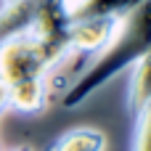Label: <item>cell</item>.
<instances>
[{
	"label": "cell",
	"instance_id": "8",
	"mask_svg": "<svg viewBox=\"0 0 151 151\" xmlns=\"http://www.w3.org/2000/svg\"><path fill=\"white\" fill-rule=\"evenodd\" d=\"M138 135H135V151H151V98L143 106V111L135 117Z\"/></svg>",
	"mask_w": 151,
	"mask_h": 151
},
{
	"label": "cell",
	"instance_id": "11",
	"mask_svg": "<svg viewBox=\"0 0 151 151\" xmlns=\"http://www.w3.org/2000/svg\"><path fill=\"white\" fill-rule=\"evenodd\" d=\"M0 151H3V149H0Z\"/></svg>",
	"mask_w": 151,
	"mask_h": 151
},
{
	"label": "cell",
	"instance_id": "6",
	"mask_svg": "<svg viewBox=\"0 0 151 151\" xmlns=\"http://www.w3.org/2000/svg\"><path fill=\"white\" fill-rule=\"evenodd\" d=\"M133 66L135 69H133L130 90H127V111L135 119L143 111V106L149 104V98H151V50L146 56H141Z\"/></svg>",
	"mask_w": 151,
	"mask_h": 151
},
{
	"label": "cell",
	"instance_id": "10",
	"mask_svg": "<svg viewBox=\"0 0 151 151\" xmlns=\"http://www.w3.org/2000/svg\"><path fill=\"white\" fill-rule=\"evenodd\" d=\"M11 151H29V149H24V146H19V149H11Z\"/></svg>",
	"mask_w": 151,
	"mask_h": 151
},
{
	"label": "cell",
	"instance_id": "3",
	"mask_svg": "<svg viewBox=\"0 0 151 151\" xmlns=\"http://www.w3.org/2000/svg\"><path fill=\"white\" fill-rule=\"evenodd\" d=\"M122 19L125 16L98 13V16H88V19L69 24V53H77L85 58L101 56L114 42V37L122 27Z\"/></svg>",
	"mask_w": 151,
	"mask_h": 151
},
{
	"label": "cell",
	"instance_id": "7",
	"mask_svg": "<svg viewBox=\"0 0 151 151\" xmlns=\"http://www.w3.org/2000/svg\"><path fill=\"white\" fill-rule=\"evenodd\" d=\"M106 149V135L98 127H74L61 133L48 151H104Z\"/></svg>",
	"mask_w": 151,
	"mask_h": 151
},
{
	"label": "cell",
	"instance_id": "4",
	"mask_svg": "<svg viewBox=\"0 0 151 151\" xmlns=\"http://www.w3.org/2000/svg\"><path fill=\"white\" fill-rule=\"evenodd\" d=\"M8 101L11 109L19 114H42L50 106V80L48 77H32L8 85Z\"/></svg>",
	"mask_w": 151,
	"mask_h": 151
},
{
	"label": "cell",
	"instance_id": "5",
	"mask_svg": "<svg viewBox=\"0 0 151 151\" xmlns=\"http://www.w3.org/2000/svg\"><path fill=\"white\" fill-rule=\"evenodd\" d=\"M42 0H5L0 8V42L29 29Z\"/></svg>",
	"mask_w": 151,
	"mask_h": 151
},
{
	"label": "cell",
	"instance_id": "1",
	"mask_svg": "<svg viewBox=\"0 0 151 151\" xmlns=\"http://www.w3.org/2000/svg\"><path fill=\"white\" fill-rule=\"evenodd\" d=\"M149 50H151V0H141L130 13H125L114 42L101 56H96L74 82H69L64 88V93L58 98L61 109H74L80 104H85L96 90H101L109 80H114L117 74L130 69Z\"/></svg>",
	"mask_w": 151,
	"mask_h": 151
},
{
	"label": "cell",
	"instance_id": "9",
	"mask_svg": "<svg viewBox=\"0 0 151 151\" xmlns=\"http://www.w3.org/2000/svg\"><path fill=\"white\" fill-rule=\"evenodd\" d=\"M11 109V101H8V85L0 80V117Z\"/></svg>",
	"mask_w": 151,
	"mask_h": 151
},
{
	"label": "cell",
	"instance_id": "2",
	"mask_svg": "<svg viewBox=\"0 0 151 151\" xmlns=\"http://www.w3.org/2000/svg\"><path fill=\"white\" fill-rule=\"evenodd\" d=\"M61 58L64 56L56 53L37 32L24 29L0 42V80L13 85L32 77H48Z\"/></svg>",
	"mask_w": 151,
	"mask_h": 151
}]
</instances>
